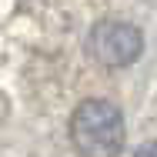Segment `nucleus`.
Here are the masks:
<instances>
[{
	"label": "nucleus",
	"instance_id": "7ed1b4c3",
	"mask_svg": "<svg viewBox=\"0 0 157 157\" xmlns=\"http://www.w3.org/2000/svg\"><path fill=\"white\" fill-rule=\"evenodd\" d=\"M134 157H157V140L144 144V147H137V154H134Z\"/></svg>",
	"mask_w": 157,
	"mask_h": 157
},
{
	"label": "nucleus",
	"instance_id": "f257e3e1",
	"mask_svg": "<svg viewBox=\"0 0 157 157\" xmlns=\"http://www.w3.org/2000/svg\"><path fill=\"white\" fill-rule=\"evenodd\" d=\"M124 114L110 100H84L70 114V140L80 157H117L124 151Z\"/></svg>",
	"mask_w": 157,
	"mask_h": 157
},
{
	"label": "nucleus",
	"instance_id": "f03ea898",
	"mask_svg": "<svg viewBox=\"0 0 157 157\" xmlns=\"http://www.w3.org/2000/svg\"><path fill=\"white\" fill-rule=\"evenodd\" d=\"M140 50H144V33L127 20H100L90 27L87 54L110 70L134 63L140 57Z\"/></svg>",
	"mask_w": 157,
	"mask_h": 157
}]
</instances>
